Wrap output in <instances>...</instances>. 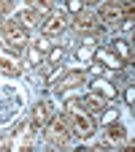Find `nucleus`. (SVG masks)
Returning a JSON list of instances; mask_svg holds the SVG:
<instances>
[{
  "label": "nucleus",
  "instance_id": "nucleus-1",
  "mask_svg": "<svg viewBox=\"0 0 135 152\" xmlns=\"http://www.w3.org/2000/svg\"><path fill=\"white\" fill-rule=\"evenodd\" d=\"M68 130L73 133L76 139H87L89 133L95 130L92 120L87 117V114H79V111H70V120H68Z\"/></svg>",
  "mask_w": 135,
  "mask_h": 152
},
{
  "label": "nucleus",
  "instance_id": "nucleus-2",
  "mask_svg": "<svg viewBox=\"0 0 135 152\" xmlns=\"http://www.w3.org/2000/svg\"><path fill=\"white\" fill-rule=\"evenodd\" d=\"M46 139L51 141V144H57V147H62L65 141H68V120L62 117H54L51 122H49V128H46Z\"/></svg>",
  "mask_w": 135,
  "mask_h": 152
},
{
  "label": "nucleus",
  "instance_id": "nucleus-3",
  "mask_svg": "<svg viewBox=\"0 0 135 152\" xmlns=\"http://www.w3.org/2000/svg\"><path fill=\"white\" fill-rule=\"evenodd\" d=\"M3 41H6L8 49L22 52V49L27 46V33H25L22 27H16V25H8V27H6V35H3Z\"/></svg>",
  "mask_w": 135,
  "mask_h": 152
},
{
  "label": "nucleus",
  "instance_id": "nucleus-4",
  "mask_svg": "<svg viewBox=\"0 0 135 152\" xmlns=\"http://www.w3.org/2000/svg\"><path fill=\"white\" fill-rule=\"evenodd\" d=\"M65 25H68V14L65 11H51L49 19L43 22V33L46 35H60L65 30Z\"/></svg>",
  "mask_w": 135,
  "mask_h": 152
},
{
  "label": "nucleus",
  "instance_id": "nucleus-5",
  "mask_svg": "<svg viewBox=\"0 0 135 152\" xmlns=\"http://www.w3.org/2000/svg\"><path fill=\"white\" fill-rule=\"evenodd\" d=\"M122 16H124V8H122L119 3H105V6H100V11H97V19H100V22H105V25L122 22Z\"/></svg>",
  "mask_w": 135,
  "mask_h": 152
},
{
  "label": "nucleus",
  "instance_id": "nucleus-6",
  "mask_svg": "<svg viewBox=\"0 0 135 152\" xmlns=\"http://www.w3.org/2000/svg\"><path fill=\"white\" fill-rule=\"evenodd\" d=\"M84 82V73L81 71H70L68 76H62L60 79V90H70V87H76V84H81Z\"/></svg>",
  "mask_w": 135,
  "mask_h": 152
},
{
  "label": "nucleus",
  "instance_id": "nucleus-7",
  "mask_svg": "<svg viewBox=\"0 0 135 152\" xmlns=\"http://www.w3.org/2000/svg\"><path fill=\"white\" fill-rule=\"evenodd\" d=\"M84 106H87L89 111H95V114L105 109V103H103V101L97 98V95H87V98H84Z\"/></svg>",
  "mask_w": 135,
  "mask_h": 152
},
{
  "label": "nucleus",
  "instance_id": "nucleus-8",
  "mask_svg": "<svg viewBox=\"0 0 135 152\" xmlns=\"http://www.w3.org/2000/svg\"><path fill=\"white\" fill-rule=\"evenodd\" d=\"M46 120H49V106H46V103H38V106H35V114H32V122L41 125V122H46Z\"/></svg>",
  "mask_w": 135,
  "mask_h": 152
},
{
  "label": "nucleus",
  "instance_id": "nucleus-9",
  "mask_svg": "<svg viewBox=\"0 0 135 152\" xmlns=\"http://www.w3.org/2000/svg\"><path fill=\"white\" fill-rule=\"evenodd\" d=\"M38 19H41V14H38V11H25V14H22L25 27H35V25H38Z\"/></svg>",
  "mask_w": 135,
  "mask_h": 152
},
{
  "label": "nucleus",
  "instance_id": "nucleus-10",
  "mask_svg": "<svg viewBox=\"0 0 135 152\" xmlns=\"http://www.w3.org/2000/svg\"><path fill=\"white\" fill-rule=\"evenodd\" d=\"M0 71H6V73H16V71H19V65H16L14 60H8V57L0 54Z\"/></svg>",
  "mask_w": 135,
  "mask_h": 152
},
{
  "label": "nucleus",
  "instance_id": "nucleus-11",
  "mask_svg": "<svg viewBox=\"0 0 135 152\" xmlns=\"http://www.w3.org/2000/svg\"><path fill=\"white\" fill-rule=\"evenodd\" d=\"M79 27L81 30H95V16L92 14H81L79 16Z\"/></svg>",
  "mask_w": 135,
  "mask_h": 152
},
{
  "label": "nucleus",
  "instance_id": "nucleus-12",
  "mask_svg": "<svg viewBox=\"0 0 135 152\" xmlns=\"http://www.w3.org/2000/svg\"><path fill=\"white\" fill-rule=\"evenodd\" d=\"M30 6H32V11H38V14H46V11L51 8V0H30Z\"/></svg>",
  "mask_w": 135,
  "mask_h": 152
},
{
  "label": "nucleus",
  "instance_id": "nucleus-13",
  "mask_svg": "<svg viewBox=\"0 0 135 152\" xmlns=\"http://www.w3.org/2000/svg\"><path fill=\"white\" fill-rule=\"evenodd\" d=\"M95 87H97V92H103L105 98H113V95H116V92H113V87H111V84H105V82H97Z\"/></svg>",
  "mask_w": 135,
  "mask_h": 152
},
{
  "label": "nucleus",
  "instance_id": "nucleus-14",
  "mask_svg": "<svg viewBox=\"0 0 135 152\" xmlns=\"http://www.w3.org/2000/svg\"><path fill=\"white\" fill-rule=\"evenodd\" d=\"M27 60H30V65H38V60H41V49L32 46V49L27 52Z\"/></svg>",
  "mask_w": 135,
  "mask_h": 152
},
{
  "label": "nucleus",
  "instance_id": "nucleus-15",
  "mask_svg": "<svg viewBox=\"0 0 135 152\" xmlns=\"http://www.w3.org/2000/svg\"><path fill=\"white\" fill-rule=\"evenodd\" d=\"M108 136H111L113 141H122V139H124V133H122L119 125H113V128H108Z\"/></svg>",
  "mask_w": 135,
  "mask_h": 152
},
{
  "label": "nucleus",
  "instance_id": "nucleus-16",
  "mask_svg": "<svg viewBox=\"0 0 135 152\" xmlns=\"http://www.w3.org/2000/svg\"><path fill=\"white\" fill-rule=\"evenodd\" d=\"M100 60H108V63H111V68H119V60H116L113 54H105V52H100Z\"/></svg>",
  "mask_w": 135,
  "mask_h": 152
},
{
  "label": "nucleus",
  "instance_id": "nucleus-17",
  "mask_svg": "<svg viewBox=\"0 0 135 152\" xmlns=\"http://www.w3.org/2000/svg\"><path fill=\"white\" fill-rule=\"evenodd\" d=\"M60 57H62V49H54V52H51V57H49V65H54Z\"/></svg>",
  "mask_w": 135,
  "mask_h": 152
},
{
  "label": "nucleus",
  "instance_id": "nucleus-18",
  "mask_svg": "<svg viewBox=\"0 0 135 152\" xmlns=\"http://www.w3.org/2000/svg\"><path fill=\"white\" fill-rule=\"evenodd\" d=\"M84 3H87V6H95V3H100V0H84Z\"/></svg>",
  "mask_w": 135,
  "mask_h": 152
}]
</instances>
